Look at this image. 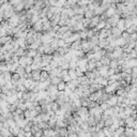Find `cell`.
Listing matches in <instances>:
<instances>
[{"label": "cell", "instance_id": "30bf717a", "mask_svg": "<svg viewBox=\"0 0 137 137\" xmlns=\"http://www.w3.org/2000/svg\"><path fill=\"white\" fill-rule=\"evenodd\" d=\"M95 60H89L88 61V63H87V70H88V72H92V71H94L96 68H95Z\"/></svg>", "mask_w": 137, "mask_h": 137}, {"label": "cell", "instance_id": "4316f807", "mask_svg": "<svg viewBox=\"0 0 137 137\" xmlns=\"http://www.w3.org/2000/svg\"><path fill=\"white\" fill-rule=\"evenodd\" d=\"M50 109L54 113H56L57 110H59V109H60V106H59V104L57 102H51L50 103Z\"/></svg>", "mask_w": 137, "mask_h": 137}, {"label": "cell", "instance_id": "836d02e7", "mask_svg": "<svg viewBox=\"0 0 137 137\" xmlns=\"http://www.w3.org/2000/svg\"><path fill=\"white\" fill-rule=\"evenodd\" d=\"M39 127L42 130V131H44V130H47V129H49V126H48V124H47V122H44V121H41L39 124Z\"/></svg>", "mask_w": 137, "mask_h": 137}, {"label": "cell", "instance_id": "f907efd6", "mask_svg": "<svg viewBox=\"0 0 137 137\" xmlns=\"http://www.w3.org/2000/svg\"><path fill=\"white\" fill-rule=\"evenodd\" d=\"M25 71H26V73H27V74H30V73L32 72V70H31V67H30V66H27V67L25 68Z\"/></svg>", "mask_w": 137, "mask_h": 137}, {"label": "cell", "instance_id": "681fc988", "mask_svg": "<svg viewBox=\"0 0 137 137\" xmlns=\"http://www.w3.org/2000/svg\"><path fill=\"white\" fill-rule=\"evenodd\" d=\"M102 67H103V64H102V62H101V61H96V62H95V68H96V70L101 69Z\"/></svg>", "mask_w": 137, "mask_h": 137}, {"label": "cell", "instance_id": "4fadbf2b", "mask_svg": "<svg viewBox=\"0 0 137 137\" xmlns=\"http://www.w3.org/2000/svg\"><path fill=\"white\" fill-rule=\"evenodd\" d=\"M49 78V73L45 72V71H41V76H40V83H44Z\"/></svg>", "mask_w": 137, "mask_h": 137}, {"label": "cell", "instance_id": "9a60e30c", "mask_svg": "<svg viewBox=\"0 0 137 137\" xmlns=\"http://www.w3.org/2000/svg\"><path fill=\"white\" fill-rule=\"evenodd\" d=\"M28 122H29L28 119H22V120L16 121V125L19 127V129H24V127H25L27 124H28Z\"/></svg>", "mask_w": 137, "mask_h": 137}, {"label": "cell", "instance_id": "7c38bea8", "mask_svg": "<svg viewBox=\"0 0 137 137\" xmlns=\"http://www.w3.org/2000/svg\"><path fill=\"white\" fill-rule=\"evenodd\" d=\"M109 45V42L107 41V39H103V40H100L99 41V44H97V46L101 48V49H105L107 46Z\"/></svg>", "mask_w": 137, "mask_h": 137}, {"label": "cell", "instance_id": "9c48e42d", "mask_svg": "<svg viewBox=\"0 0 137 137\" xmlns=\"http://www.w3.org/2000/svg\"><path fill=\"white\" fill-rule=\"evenodd\" d=\"M108 69H109V67H106V66H103L101 69H99L97 71H99V73H100V76L101 77H107V72H108Z\"/></svg>", "mask_w": 137, "mask_h": 137}, {"label": "cell", "instance_id": "ba28073f", "mask_svg": "<svg viewBox=\"0 0 137 137\" xmlns=\"http://www.w3.org/2000/svg\"><path fill=\"white\" fill-rule=\"evenodd\" d=\"M134 122L135 120L133 119L132 117H127L124 119V124H125V127H132L133 129V126H134Z\"/></svg>", "mask_w": 137, "mask_h": 137}, {"label": "cell", "instance_id": "5bb4252c", "mask_svg": "<svg viewBox=\"0 0 137 137\" xmlns=\"http://www.w3.org/2000/svg\"><path fill=\"white\" fill-rule=\"evenodd\" d=\"M55 135H56V133H55L54 129H47L43 131V136L45 137H54Z\"/></svg>", "mask_w": 137, "mask_h": 137}, {"label": "cell", "instance_id": "e0dca14e", "mask_svg": "<svg viewBox=\"0 0 137 137\" xmlns=\"http://www.w3.org/2000/svg\"><path fill=\"white\" fill-rule=\"evenodd\" d=\"M31 75H32V80H34V81H40L41 71H32L31 72Z\"/></svg>", "mask_w": 137, "mask_h": 137}, {"label": "cell", "instance_id": "d4e9b609", "mask_svg": "<svg viewBox=\"0 0 137 137\" xmlns=\"http://www.w3.org/2000/svg\"><path fill=\"white\" fill-rule=\"evenodd\" d=\"M18 64L22 68H26L27 67V57H21L18 60Z\"/></svg>", "mask_w": 137, "mask_h": 137}, {"label": "cell", "instance_id": "f35d334b", "mask_svg": "<svg viewBox=\"0 0 137 137\" xmlns=\"http://www.w3.org/2000/svg\"><path fill=\"white\" fill-rule=\"evenodd\" d=\"M124 129H125V127H118V129L115 131V134L116 135H118V136H121L122 134H124Z\"/></svg>", "mask_w": 137, "mask_h": 137}, {"label": "cell", "instance_id": "cb8c5ba5", "mask_svg": "<svg viewBox=\"0 0 137 137\" xmlns=\"http://www.w3.org/2000/svg\"><path fill=\"white\" fill-rule=\"evenodd\" d=\"M100 61L102 62L103 66H106V67H109V63H110V59H109V58L106 56V55H105V56H103L102 59L100 60Z\"/></svg>", "mask_w": 137, "mask_h": 137}, {"label": "cell", "instance_id": "c3c4849f", "mask_svg": "<svg viewBox=\"0 0 137 137\" xmlns=\"http://www.w3.org/2000/svg\"><path fill=\"white\" fill-rule=\"evenodd\" d=\"M33 109H34V110H35L36 113H38L39 115H40V114H42V107H41L40 105H38V106H35V107H34Z\"/></svg>", "mask_w": 137, "mask_h": 137}, {"label": "cell", "instance_id": "11a10c76", "mask_svg": "<svg viewBox=\"0 0 137 137\" xmlns=\"http://www.w3.org/2000/svg\"><path fill=\"white\" fill-rule=\"evenodd\" d=\"M2 30V26H1V24H0V31Z\"/></svg>", "mask_w": 137, "mask_h": 137}, {"label": "cell", "instance_id": "db71d44e", "mask_svg": "<svg viewBox=\"0 0 137 137\" xmlns=\"http://www.w3.org/2000/svg\"><path fill=\"white\" fill-rule=\"evenodd\" d=\"M3 127H4L3 126V122H0V132H1V130L3 129Z\"/></svg>", "mask_w": 137, "mask_h": 137}, {"label": "cell", "instance_id": "bcb514c9", "mask_svg": "<svg viewBox=\"0 0 137 137\" xmlns=\"http://www.w3.org/2000/svg\"><path fill=\"white\" fill-rule=\"evenodd\" d=\"M32 136H34V137H42L43 136V131L42 130H39L36 133H34Z\"/></svg>", "mask_w": 137, "mask_h": 137}, {"label": "cell", "instance_id": "3957f363", "mask_svg": "<svg viewBox=\"0 0 137 137\" xmlns=\"http://www.w3.org/2000/svg\"><path fill=\"white\" fill-rule=\"evenodd\" d=\"M100 22H101V19H100V16H94V17H92V18L90 19V25H89L90 29H94Z\"/></svg>", "mask_w": 137, "mask_h": 137}, {"label": "cell", "instance_id": "83f0119b", "mask_svg": "<svg viewBox=\"0 0 137 137\" xmlns=\"http://www.w3.org/2000/svg\"><path fill=\"white\" fill-rule=\"evenodd\" d=\"M36 54H38V51L36 50H33V49H27V57L29 58H34L36 56Z\"/></svg>", "mask_w": 137, "mask_h": 137}, {"label": "cell", "instance_id": "d590c367", "mask_svg": "<svg viewBox=\"0 0 137 137\" xmlns=\"http://www.w3.org/2000/svg\"><path fill=\"white\" fill-rule=\"evenodd\" d=\"M80 129H81V131H83V132L87 133L88 130H89V124L87 122H83V123L80 124Z\"/></svg>", "mask_w": 137, "mask_h": 137}, {"label": "cell", "instance_id": "ee69618b", "mask_svg": "<svg viewBox=\"0 0 137 137\" xmlns=\"http://www.w3.org/2000/svg\"><path fill=\"white\" fill-rule=\"evenodd\" d=\"M99 105H100V104H99L97 102H91V101H90L88 108H89V109H91V108H95V107H97Z\"/></svg>", "mask_w": 137, "mask_h": 137}, {"label": "cell", "instance_id": "ab89813d", "mask_svg": "<svg viewBox=\"0 0 137 137\" xmlns=\"http://www.w3.org/2000/svg\"><path fill=\"white\" fill-rule=\"evenodd\" d=\"M99 106H100V108H101L103 112H105L106 109H108V108H109V106H108V104H107L106 102H103V103H101V104H100Z\"/></svg>", "mask_w": 137, "mask_h": 137}, {"label": "cell", "instance_id": "f1b7e54d", "mask_svg": "<svg viewBox=\"0 0 137 137\" xmlns=\"http://www.w3.org/2000/svg\"><path fill=\"white\" fill-rule=\"evenodd\" d=\"M2 76H3V79L5 80V83H6V81H11V79H12V74L10 72L2 73Z\"/></svg>", "mask_w": 137, "mask_h": 137}, {"label": "cell", "instance_id": "816d5d0a", "mask_svg": "<svg viewBox=\"0 0 137 137\" xmlns=\"http://www.w3.org/2000/svg\"><path fill=\"white\" fill-rule=\"evenodd\" d=\"M68 137H77V134L76 133H69Z\"/></svg>", "mask_w": 137, "mask_h": 137}, {"label": "cell", "instance_id": "7a4b0ae2", "mask_svg": "<svg viewBox=\"0 0 137 137\" xmlns=\"http://www.w3.org/2000/svg\"><path fill=\"white\" fill-rule=\"evenodd\" d=\"M32 29L35 32H43V22L42 19H40L39 22H36L35 24L32 25Z\"/></svg>", "mask_w": 137, "mask_h": 137}, {"label": "cell", "instance_id": "8fae6325", "mask_svg": "<svg viewBox=\"0 0 137 137\" xmlns=\"http://www.w3.org/2000/svg\"><path fill=\"white\" fill-rule=\"evenodd\" d=\"M80 43H81V40H78V41H75L71 44V48L72 50H80Z\"/></svg>", "mask_w": 137, "mask_h": 137}, {"label": "cell", "instance_id": "7dc6e473", "mask_svg": "<svg viewBox=\"0 0 137 137\" xmlns=\"http://www.w3.org/2000/svg\"><path fill=\"white\" fill-rule=\"evenodd\" d=\"M115 74H116V73H115V70L109 68V69H108V72H107V76H113V75H115Z\"/></svg>", "mask_w": 137, "mask_h": 137}, {"label": "cell", "instance_id": "ac0fdd59", "mask_svg": "<svg viewBox=\"0 0 137 137\" xmlns=\"http://www.w3.org/2000/svg\"><path fill=\"white\" fill-rule=\"evenodd\" d=\"M124 135L125 137H134V129H132V127H125Z\"/></svg>", "mask_w": 137, "mask_h": 137}, {"label": "cell", "instance_id": "7402d4cb", "mask_svg": "<svg viewBox=\"0 0 137 137\" xmlns=\"http://www.w3.org/2000/svg\"><path fill=\"white\" fill-rule=\"evenodd\" d=\"M125 32H127L129 34H133V33H137V25H132L130 28H127L125 30Z\"/></svg>", "mask_w": 137, "mask_h": 137}, {"label": "cell", "instance_id": "8d00e7d4", "mask_svg": "<svg viewBox=\"0 0 137 137\" xmlns=\"http://www.w3.org/2000/svg\"><path fill=\"white\" fill-rule=\"evenodd\" d=\"M105 122V127H109L113 123H114V120H113V117H108L107 119L104 121Z\"/></svg>", "mask_w": 137, "mask_h": 137}, {"label": "cell", "instance_id": "9f6ffc18", "mask_svg": "<svg viewBox=\"0 0 137 137\" xmlns=\"http://www.w3.org/2000/svg\"><path fill=\"white\" fill-rule=\"evenodd\" d=\"M135 113L137 114V106H136V108H135Z\"/></svg>", "mask_w": 137, "mask_h": 137}, {"label": "cell", "instance_id": "e575fe53", "mask_svg": "<svg viewBox=\"0 0 137 137\" xmlns=\"http://www.w3.org/2000/svg\"><path fill=\"white\" fill-rule=\"evenodd\" d=\"M87 31H88V29H85V30H83V31L79 32L80 40L81 41H83V40H88V38H87Z\"/></svg>", "mask_w": 137, "mask_h": 137}, {"label": "cell", "instance_id": "60d3db41", "mask_svg": "<svg viewBox=\"0 0 137 137\" xmlns=\"http://www.w3.org/2000/svg\"><path fill=\"white\" fill-rule=\"evenodd\" d=\"M85 75H86V77L88 79H95V76H94V73L93 72H87Z\"/></svg>", "mask_w": 137, "mask_h": 137}, {"label": "cell", "instance_id": "4dcf8cb0", "mask_svg": "<svg viewBox=\"0 0 137 137\" xmlns=\"http://www.w3.org/2000/svg\"><path fill=\"white\" fill-rule=\"evenodd\" d=\"M95 15H94V12L93 11H91V10H88L85 14H84V17L85 18H88V19H91L92 17H94Z\"/></svg>", "mask_w": 137, "mask_h": 137}, {"label": "cell", "instance_id": "d6a6232c", "mask_svg": "<svg viewBox=\"0 0 137 137\" xmlns=\"http://www.w3.org/2000/svg\"><path fill=\"white\" fill-rule=\"evenodd\" d=\"M57 89H58V91H60V92H63V91L66 90V83H63V81L61 80L60 83L57 85Z\"/></svg>", "mask_w": 137, "mask_h": 137}, {"label": "cell", "instance_id": "484cf974", "mask_svg": "<svg viewBox=\"0 0 137 137\" xmlns=\"http://www.w3.org/2000/svg\"><path fill=\"white\" fill-rule=\"evenodd\" d=\"M50 78V85L57 86L60 81H61V77H49Z\"/></svg>", "mask_w": 137, "mask_h": 137}, {"label": "cell", "instance_id": "7bdbcfd3", "mask_svg": "<svg viewBox=\"0 0 137 137\" xmlns=\"http://www.w3.org/2000/svg\"><path fill=\"white\" fill-rule=\"evenodd\" d=\"M69 64H70V69L75 70V69L77 68V61H73V60H71Z\"/></svg>", "mask_w": 137, "mask_h": 137}, {"label": "cell", "instance_id": "8992f818", "mask_svg": "<svg viewBox=\"0 0 137 137\" xmlns=\"http://www.w3.org/2000/svg\"><path fill=\"white\" fill-rule=\"evenodd\" d=\"M95 84L101 85L104 88L108 85V81H107V78H105V77H97V78H95Z\"/></svg>", "mask_w": 137, "mask_h": 137}, {"label": "cell", "instance_id": "6da1fadb", "mask_svg": "<svg viewBox=\"0 0 137 137\" xmlns=\"http://www.w3.org/2000/svg\"><path fill=\"white\" fill-rule=\"evenodd\" d=\"M106 103L108 104L109 107L116 106L118 103V96L116 94H109V99H108V101H106Z\"/></svg>", "mask_w": 137, "mask_h": 137}, {"label": "cell", "instance_id": "2e32d148", "mask_svg": "<svg viewBox=\"0 0 137 137\" xmlns=\"http://www.w3.org/2000/svg\"><path fill=\"white\" fill-rule=\"evenodd\" d=\"M15 73H16V74H17L18 76H19L21 78H24V77H25V75H26V71H25V68L18 67V68L16 69Z\"/></svg>", "mask_w": 137, "mask_h": 137}, {"label": "cell", "instance_id": "603a6c76", "mask_svg": "<svg viewBox=\"0 0 137 137\" xmlns=\"http://www.w3.org/2000/svg\"><path fill=\"white\" fill-rule=\"evenodd\" d=\"M0 134H1L3 137H12V134H11L10 130H9V129H5V127H3V129L1 130Z\"/></svg>", "mask_w": 137, "mask_h": 137}, {"label": "cell", "instance_id": "52a82bcc", "mask_svg": "<svg viewBox=\"0 0 137 137\" xmlns=\"http://www.w3.org/2000/svg\"><path fill=\"white\" fill-rule=\"evenodd\" d=\"M112 35H114L116 39H118V38H121V34H122V31L120 30V29H118L117 27H113L112 28Z\"/></svg>", "mask_w": 137, "mask_h": 137}, {"label": "cell", "instance_id": "5b68a950", "mask_svg": "<svg viewBox=\"0 0 137 137\" xmlns=\"http://www.w3.org/2000/svg\"><path fill=\"white\" fill-rule=\"evenodd\" d=\"M61 68L58 67L56 69H51V71L49 72V77H60L61 74Z\"/></svg>", "mask_w": 137, "mask_h": 137}, {"label": "cell", "instance_id": "74e56055", "mask_svg": "<svg viewBox=\"0 0 137 137\" xmlns=\"http://www.w3.org/2000/svg\"><path fill=\"white\" fill-rule=\"evenodd\" d=\"M102 131H103V133H104L105 137H112L113 133L110 132V130H109V127H104V129H103Z\"/></svg>", "mask_w": 137, "mask_h": 137}, {"label": "cell", "instance_id": "f6af8a7d", "mask_svg": "<svg viewBox=\"0 0 137 137\" xmlns=\"http://www.w3.org/2000/svg\"><path fill=\"white\" fill-rule=\"evenodd\" d=\"M67 75H69V70H62L61 71V74H60V77L62 78V77H64Z\"/></svg>", "mask_w": 137, "mask_h": 137}, {"label": "cell", "instance_id": "f546056e", "mask_svg": "<svg viewBox=\"0 0 137 137\" xmlns=\"http://www.w3.org/2000/svg\"><path fill=\"white\" fill-rule=\"evenodd\" d=\"M118 67H120V66H119V63H118V60H116V59L110 60V63H109V68L115 70V69H117Z\"/></svg>", "mask_w": 137, "mask_h": 137}, {"label": "cell", "instance_id": "277c9868", "mask_svg": "<svg viewBox=\"0 0 137 137\" xmlns=\"http://www.w3.org/2000/svg\"><path fill=\"white\" fill-rule=\"evenodd\" d=\"M76 114L78 117H84V116H88L89 115V109L86 108V107H79L77 110H76Z\"/></svg>", "mask_w": 137, "mask_h": 137}, {"label": "cell", "instance_id": "b9f144b4", "mask_svg": "<svg viewBox=\"0 0 137 137\" xmlns=\"http://www.w3.org/2000/svg\"><path fill=\"white\" fill-rule=\"evenodd\" d=\"M16 109H17V105L16 104H12L9 106V112H10L11 114H13L14 112H16Z\"/></svg>", "mask_w": 137, "mask_h": 137}, {"label": "cell", "instance_id": "44dd1931", "mask_svg": "<svg viewBox=\"0 0 137 137\" xmlns=\"http://www.w3.org/2000/svg\"><path fill=\"white\" fill-rule=\"evenodd\" d=\"M127 66H129L130 69H134V68H137V59H131L129 61H126Z\"/></svg>", "mask_w": 137, "mask_h": 137}, {"label": "cell", "instance_id": "f5cc1de1", "mask_svg": "<svg viewBox=\"0 0 137 137\" xmlns=\"http://www.w3.org/2000/svg\"><path fill=\"white\" fill-rule=\"evenodd\" d=\"M32 136V134L30 133V132H28V133H26V135H25V137H31Z\"/></svg>", "mask_w": 137, "mask_h": 137}, {"label": "cell", "instance_id": "d6986e66", "mask_svg": "<svg viewBox=\"0 0 137 137\" xmlns=\"http://www.w3.org/2000/svg\"><path fill=\"white\" fill-rule=\"evenodd\" d=\"M9 130H10V132H11V134H12V137H17L18 133H19V131H21V129H19V127H18L17 125L14 126V127H11V129H9Z\"/></svg>", "mask_w": 137, "mask_h": 137}, {"label": "cell", "instance_id": "ffe728a7", "mask_svg": "<svg viewBox=\"0 0 137 137\" xmlns=\"http://www.w3.org/2000/svg\"><path fill=\"white\" fill-rule=\"evenodd\" d=\"M116 27H117L118 29H120L122 32H124V31H125V27H124V19L120 18L119 22L117 23V26H116Z\"/></svg>", "mask_w": 137, "mask_h": 137}, {"label": "cell", "instance_id": "1f68e13d", "mask_svg": "<svg viewBox=\"0 0 137 137\" xmlns=\"http://www.w3.org/2000/svg\"><path fill=\"white\" fill-rule=\"evenodd\" d=\"M69 76L71 77V79H77V75H76V71L73 70V69H70L69 70Z\"/></svg>", "mask_w": 137, "mask_h": 137}]
</instances>
